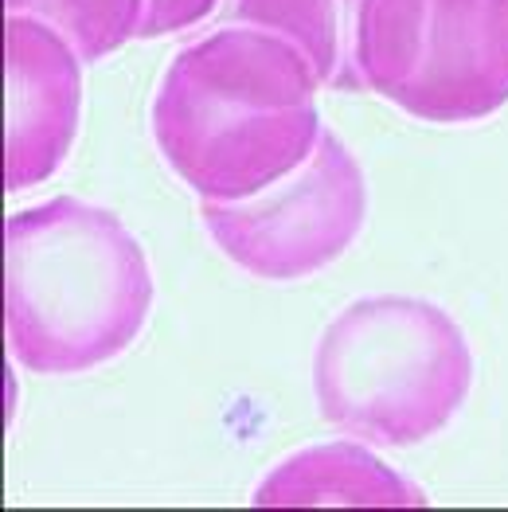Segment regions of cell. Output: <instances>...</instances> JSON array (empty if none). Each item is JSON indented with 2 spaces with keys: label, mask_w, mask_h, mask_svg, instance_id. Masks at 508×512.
Masks as SVG:
<instances>
[{
  "label": "cell",
  "mask_w": 508,
  "mask_h": 512,
  "mask_svg": "<svg viewBox=\"0 0 508 512\" xmlns=\"http://www.w3.org/2000/svg\"><path fill=\"white\" fill-rule=\"evenodd\" d=\"M317 67L266 28H219L184 47L153 98V141L200 200L235 204L297 172L321 141Z\"/></svg>",
  "instance_id": "1"
},
{
  "label": "cell",
  "mask_w": 508,
  "mask_h": 512,
  "mask_svg": "<svg viewBox=\"0 0 508 512\" xmlns=\"http://www.w3.org/2000/svg\"><path fill=\"white\" fill-rule=\"evenodd\" d=\"M153 274L141 243L106 208L55 196L4 223L8 352L36 376H83L141 337Z\"/></svg>",
  "instance_id": "2"
},
{
  "label": "cell",
  "mask_w": 508,
  "mask_h": 512,
  "mask_svg": "<svg viewBox=\"0 0 508 512\" xmlns=\"http://www.w3.org/2000/svg\"><path fill=\"white\" fill-rule=\"evenodd\" d=\"M473 391V348L434 301L372 294L344 305L313 348V399L329 427L407 450L442 434Z\"/></svg>",
  "instance_id": "3"
},
{
  "label": "cell",
  "mask_w": 508,
  "mask_h": 512,
  "mask_svg": "<svg viewBox=\"0 0 508 512\" xmlns=\"http://www.w3.org/2000/svg\"><path fill=\"white\" fill-rule=\"evenodd\" d=\"M352 67L415 122H485L508 102V0H360Z\"/></svg>",
  "instance_id": "4"
},
{
  "label": "cell",
  "mask_w": 508,
  "mask_h": 512,
  "mask_svg": "<svg viewBox=\"0 0 508 512\" xmlns=\"http://www.w3.org/2000/svg\"><path fill=\"white\" fill-rule=\"evenodd\" d=\"M204 227L239 270L262 282H301L337 262L364 231L368 184L333 129L313 157L251 200H204Z\"/></svg>",
  "instance_id": "5"
},
{
  "label": "cell",
  "mask_w": 508,
  "mask_h": 512,
  "mask_svg": "<svg viewBox=\"0 0 508 512\" xmlns=\"http://www.w3.org/2000/svg\"><path fill=\"white\" fill-rule=\"evenodd\" d=\"M8 137L4 188L24 192L67 161L83 110V55L47 20L8 12L4 24Z\"/></svg>",
  "instance_id": "6"
},
{
  "label": "cell",
  "mask_w": 508,
  "mask_h": 512,
  "mask_svg": "<svg viewBox=\"0 0 508 512\" xmlns=\"http://www.w3.org/2000/svg\"><path fill=\"white\" fill-rule=\"evenodd\" d=\"M419 485L380 462L360 438L321 442L282 458L251 493L258 509H419L426 505Z\"/></svg>",
  "instance_id": "7"
},
{
  "label": "cell",
  "mask_w": 508,
  "mask_h": 512,
  "mask_svg": "<svg viewBox=\"0 0 508 512\" xmlns=\"http://www.w3.org/2000/svg\"><path fill=\"white\" fill-rule=\"evenodd\" d=\"M356 8L360 0H231L227 20L294 40L317 67L321 86L356 90L364 86L352 67Z\"/></svg>",
  "instance_id": "8"
},
{
  "label": "cell",
  "mask_w": 508,
  "mask_h": 512,
  "mask_svg": "<svg viewBox=\"0 0 508 512\" xmlns=\"http://www.w3.org/2000/svg\"><path fill=\"white\" fill-rule=\"evenodd\" d=\"M8 12H24L59 28L83 63H98L118 47L137 40L149 0H4Z\"/></svg>",
  "instance_id": "9"
},
{
  "label": "cell",
  "mask_w": 508,
  "mask_h": 512,
  "mask_svg": "<svg viewBox=\"0 0 508 512\" xmlns=\"http://www.w3.org/2000/svg\"><path fill=\"white\" fill-rule=\"evenodd\" d=\"M215 8H219V0H149L145 16H141V28H137V40H161L172 32L196 28L212 16Z\"/></svg>",
  "instance_id": "10"
}]
</instances>
